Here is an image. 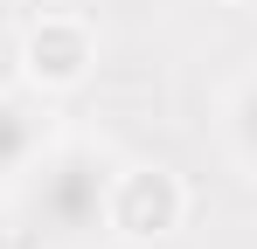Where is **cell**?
<instances>
[{
	"instance_id": "1",
	"label": "cell",
	"mask_w": 257,
	"mask_h": 249,
	"mask_svg": "<svg viewBox=\"0 0 257 249\" xmlns=\"http://www.w3.org/2000/svg\"><path fill=\"white\" fill-rule=\"evenodd\" d=\"M111 173L118 166L104 160L97 146H56L35 160V187H28V208H35V228L77 242V236H97L104 214H111Z\"/></svg>"
},
{
	"instance_id": "6",
	"label": "cell",
	"mask_w": 257,
	"mask_h": 249,
	"mask_svg": "<svg viewBox=\"0 0 257 249\" xmlns=\"http://www.w3.org/2000/svg\"><path fill=\"white\" fill-rule=\"evenodd\" d=\"M229 7H257V0H229Z\"/></svg>"
},
{
	"instance_id": "2",
	"label": "cell",
	"mask_w": 257,
	"mask_h": 249,
	"mask_svg": "<svg viewBox=\"0 0 257 249\" xmlns=\"http://www.w3.org/2000/svg\"><path fill=\"white\" fill-rule=\"evenodd\" d=\"M181 214H188V187L167 166H118L111 173V214H104V228H118L132 242H153V236L181 228Z\"/></svg>"
},
{
	"instance_id": "3",
	"label": "cell",
	"mask_w": 257,
	"mask_h": 249,
	"mask_svg": "<svg viewBox=\"0 0 257 249\" xmlns=\"http://www.w3.org/2000/svg\"><path fill=\"white\" fill-rule=\"evenodd\" d=\"M90 56H97V42H90L84 21H70V14H49L28 28L21 42V62H28V83H42V90H70V83H84Z\"/></svg>"
},
{
	"instance_id": "4",
	"label": "cell",
	"mask_w": 257,
	"mask_h": 249,
	"mask_svg": "<svg viewBox=\"0 0 257 249\" xmlns=\"http://www.w3.org/2000/svg\"><path fill=\"white\" fill-rule=\"evenodd\" d=\"M49 152V118L35 104L0 90V187H14L21 173H35V160Z\"/></svg>"
},
{
	"instance_id": "5",
	"label": "cell",
	"mask_w": 257,
	"mask_h": 249,
	"mask_svg": "<svg viewBox=\"0 0 257 249\" xmlns=\"http://www.w3.org/2000/svg\"><path fill=\"white\" fill-rule=\"evenodd\" d=\"M222 132H229V152H236L243 166H257V70L229 90V104H222Z\"/></svg>"
}]
</instances>
